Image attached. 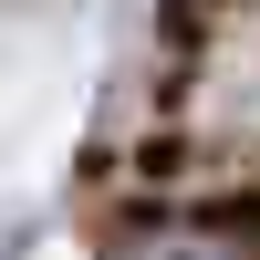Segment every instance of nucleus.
<instances>
[{"label": "nucleus", "mask_w": 260, "mask_h": 260, "mask_svg": "<svg viewBox=\"0 0 260 260\" xmlns=\"http://www.w3.org/2000/svg\"><path fill=\"white\" fill-rule=\"evenodd\" d=\"M115 260H260L250 229H136Z\"/></svg>", "instance_id": "f257e3e1"}]
</instances>
